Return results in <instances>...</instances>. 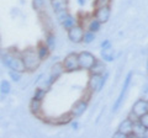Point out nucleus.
<instances>
[{
	"label": "nucleus",
	"instance_id": "nucleus-1",
	"mask_svg": "<svg viewBox=\"0 0 148 138\" xmlns=\"http://www.w3.org/2000/svg\"><path fill=\"white\" fill-rule=\"evenodd\" d=\"M1 59H3V63L5 64L10 70H15V72H20V73L26 72L25 64H24V61H22V57H21V52L14 53L11 51H9V52L3 53Z\"/></svg>",
	"mask_w": 148,
	"mask_h": 138
},
{
	"label": "nucleus",
	"instance_id": "nucleus-2",
	"mask_svg": "<svg viewBox=\"0 0 148 138\" xmlns=\"http://www.w3.org/2000/svg\"><path fill=\"white\" fill-rule=\"evenodd\" d=\"M21 57H22V61H24L26 72H30V73L37 70L40 68L41 63H42V59L40 58L36 48H26L24 51H21Z\"/></svg>",
	"mask_w": 148,
	"mask_h": 138
},
{
	"label": "nucleus",
	"instance_id": "nucleus-3",
	"mask_svg": "<svg viewBox=\"0 0 148 138\" xmlns=\"http://www.w3.org/2000/svg\"><path fill=\"white\" fill-rule=\"evenodd\" d=\"M109 78V73L106 72L105 74L100 75V74H90L89 79H88V84H86V89L90 94H96L100 93L103 90L104 85L106 80Z\"/></svg>",
	"mask_w": 148,
	"mask_h": 138
},
{
	"label": "nucleus",
	"instance_id": "nucleus-4",
	"mask_svg": "<svg viewBox=\"0 0 148 138\" xmlns=\"http://www.w3.org/2000/svg\"><path fill=\"white\" fill-rule=\"evenodd\" d=\"M132 78H133V72L130 70L127 74H126V77H125V79H123V84H122L121 91H120L117 99L115 100V102H114L112 112L119 111V109L122 106V104H123V101H125V98H126V94H127V91H128V89H130V85H131Z\"/></svg>",
	"mask_w": 148,
	"mask_h": 138
},
{
	"label": "nucleus",
	"instance_id": "nucleus-5",
	"mask_svg": "<svg viewBox=\"0 0 148 138\" xmlns=\"http://www.w3.org/2000/svg\"><path fill=\"white\" fill-rule=\"evenodd\" d=\"M96 58L94 54L89 51H82L78 53V61H79V68L83 70H90V68L94 66V63L96 62Z\"/></svg>",
	"mask_w": 148,
	"mask_h": 138
},
{
	"label": "nucleus",
	"instance_id": "nucleus-6",
	"mask_svg": "<svg viewBox=\"0 0 148 138\" xmlns=\"http://www.w3.org/2000/svg\"><path fill=\"white\" fill-rule=\"evenodd\" d=\"M56 16H57V19H58V22L62 25V27L64 30H69V29H72L73 26H75L78 25V20H77V17L75 16H73L72 14H69L68 10L66 11H61V12H57L56 14Z\"/></svg>",
	"mask_w": 148,
	"mask_h": 138
},
{
	"label": "nucleus",
	"instance_id": "nucleus-7",
	"mask_svg": "<svg viewBox=\"0 0 148 138\" xmlns=\"http://www.w3.org/2000/svg\"><path fill=\"white\" fill-rule=\"evenodd\" d=\"M63 66H64V70L66 73H73V72H77L79 70V61H78V53H69L67 54L64 59L62 61Z\"/></svg>",
	"mask_w": 148,
	"mask_h": 138
},
{
	"label": "nucleus",
	"instance_id": "nucleus-8",
	"mask_svg": "<svg viewBox=\"0 0 148 138\" xmlns=\"http://www.w3.org/2000/svg\"><path fill=\"white\" fill-rule=\"evenodd\" d=\"M148 112V100L146 99H138L132 106L131 113H130V117L136 120H138L141 116H143L145 113Z\"/></svg>",
	"mask_w": 148,
	"mask_h": 138
},
{
	"label": "nucleus",
	"instance_id": "nucleus-9",
	"mask_svg": "<svg viewBox=\"0 0 148 138\" xmlns=\"http://www.w3.org/2000/svg\"><path fill=\"white\" fill-rule=\"evenodd\" d=\"M84 27L82 25H75L73 26L72 29H69L67 31V36L71 42L73 43H82L83 42V38H84Z\"/></svg>",
	"mask_w": 148,
	"mask_h": 138
},
{
	"label": "nucleus",
	"instance_id": "nucleus-10",
	"mask_svg": "<svg viewBox=\"0 0 148 138\" xmlns=\"http://www.w3.org/2000/svg\"><path fill=\"white\" fill-rule=\"evenodd\" d=\"M92 16H94L96 20H99L101 24H106V22L110 20V16H111V8H110V5L96 8Z\"/></svg>",
	"mask_w": 148,
	"mask_h": 138
},
{
	"label": "nucleus",
	"instance_id": "nucleus-11",
	"mask_svg": "<svg viewBox=\"0 0 148 138\" xmlns=\"http://www.w3.org/2000/svg\"><path fill=\"white\" fill-rule=\"evenodd\" d=\"M86 109H88V100H84V99H80V100H78L77 102H74V105L72 106L71 109V112L72 113V116L74 118H77V117H80L84 115V112L86 111Z\"/></svg>",
	"mask_w": 148,
	"mask_h": 138
},
{
	"label": "nucleus",
	"instance_id": "nucleus-12",
	"mask_svg": "<svg viewBox=\"0 0 148 138\" xmlns=\"http://www.w3.org/2000/svg\"><path fill=\"white\" fill-rule=\"evenodd\" d=\"M73 116L71 112H67L64 115H61L58 117H53V118H45L43 121L51 123V125H54V126H63V125H67V123H71L73 121Z\"/></svg>",
	"mask_w": 148,
	"mask_h": 138
},
{
	"label": "nucleus",
	"instance_id": "nucleus-13",
	"mask_svg": "<svg viewBox=\"0 0 148 138\" xmlns=\"http://www.w3.org/2000/svg\"><path fill=\"white\" fill-rule=\"evenodd\" d=\"M133 125H135V121H133L131 117H127V118H125L121 123H120L119 131H121L122 133H125V135L127 136V138H128L133 132Z\"/></svg>",
	"mask_w": 148,
	"mask_h": 138
},
{
	"label": "nucleus",
	"instance_id": "nucleus-14",
	"mask_svg": "<svg viewBox=\"0 0 148 138\" xmlns=\"http://www.w3.org/2000/svg\"><path fill=\"white\" fill-rule=\"evenodd\" d=\"M100 56H101V58H103V61L106 62V63L114 62L115 61V49L112 48V44L108 46V47L101 48Z\"/></svg>",
	"mask_w": 148,
	"mask_h": 138
},
{
	"label": "nucleus",
	"instance_id": "nucleus-15",
	"mask_svg": "<svg viewBox=\"0 0 148 138\" xmlns=\"http://www.w3.org/2000/svg\"><path fill=\"white\" fill-rule=\"evenodd\" d=\"M63 73H66V70H64V66L62 62H57L54 63L52 67H51V73H49V77L53 78L54 80H57L59 77H62Z\"/></svg>",
	"mask_w": 148,
	"mask_h": 138
},
{
	"label": "nucleus",
	"instance_id": "nucleus-16",
	"mask_svg": "<svg viewBox=\"0 0 148 138\" xmlns=\"http://www.w3.org/2000/svg\"><path fill=\"white\" fill-rule=\"evenodd\" d=\"M106 62H104L103 59H96V62L94 63V66H92L90 68V70L89 73L90 74H100V75H103L106 73Z\"/></svg>",
	"mask_w": 148,
	"mask_h": 138
},
{
	"label": "nucleus",
	"instance_id": "nucleus-17",
	"mask_svg": "<svg viewBox=\"0 0 148 138\" xmlns=\"http://www.w3.org/2000/svg\"><path fill=\"white\" fill-rule=\"evenodd\" d=\"M36 51H37V53H38V56L40 58L42 59V62L46 61L48 57H49V54H51V48L48 47L47 44H46V42H40L38 44H37V47H36Z\"/></svg>",
	"mask_w": 148,
	"mask_h": 138
},
{
	"label": "nucleus",
	"instance_id": "nucleus-18",
	"mask_svg": "<svg viewBox=\"0 0 148 138\" xmlns=\"http://www.w3.org/2000/svg\"><path fill=\"white\" fill-rule=\"evenodd\" d=\"M68 0H51V5L54 14L68 10Z\"/></svg>",
	"mask_w": 148,
	"mask_h": 138
},
{
	"label": "nucleus",
	"instance_id": "nucleus-19",
	"mask_svg": "<svg viewBox=\"0 0 148 138\" xmlns=\"http://www.w3.org/2000/svg\"><path fill=\"white\" fill-rule=\"evenodd\" d=\"M42 102L43 101H40V100H36L32 98L31 102H30V110L35 116H40L41 111H42Z\"/></svg>",
	"mask_w": 148,
	"mask_h": 138
},
{
	"label": "nucleus",
	"instance_id": "nucleus-20",
	"mask_svg": "<svg viewBox=\"0 0 148 138\" xmlns=\"http://www.w3.org/2000/svg\"><path fill=\"white\" fill-rule=\"evenodd\" d=\"M101 25H103V24H101L99 20H96L94 16H92L91 19H90V21L88 22L86 30H88V31H91V32H95V33H96V32H99V31H100Z\"/></svg>",
	"mask_w": 148,
	"mask_h": 138
},
{
	"label": "nucleus",
	"instance_id": "nucleus-21",
	"mask_svg": "<svg viewBox=\"0 0 148 138\" xmlns=\"http://www.w3.org/2000/svg\"><path fill=\"white\" fill-rule=\"evenodd\" d=\"M45 42L51 48V51H53L56 48V36H54V33L52 31H47V32H46Z\"/></svg>",
	"mask_w": 148,
	"mask_h": 138
},
{
	"label": "nucleus",
	"instance_id": "nucleus-22",
	"mask_svg": "<svg viewBox=\"0 0 148 138\" xmlns=\"http://www.w3.org/2000/svg\"><path fill=\"white\" fill-rule=\"evenodd\" d=\"M32 8L37 14L45 12V0H32Z\"/></svg>",
	"mask_w": 148,
	"mask_h": 138
},
{
	"label": "nucleus",
	"instance_id": "nucleus-23",
	"mask_svg": "<svg viewBox=\"0 0 148 138\" xmlns=\"http://www.w3.org/2000/svg\"><path fill=\"white\" fill-rule=\"evenodd\" d=\"M10 91H11L10 81L6 80V79H4V80L0 81V93H1L3 95H8Z\"/></svg>",
	"mask_w": 148,
	"mask_h": 138
},
{
	"label": "nucleus",
	"instance_id": "nucleus-24",
	"mask_svg": "<svg viewBox=\"0 0 148 138\" xmlns=\"http://www.w3.org/2000/svg\"><path fill=\"white\" fill-rule=\"evenodd\" d=\"M46 95H47V90L43 89V88H37L35 90V93H34V99L36 100H40V101H43L45 98H46Z\"/></svg>",
	"mask_w": 148,
	"mask_h": 138
},
{
	"label": "nucleus",
	"instance_id": "nucleus-25",
	"mask_svg": "<svg viewBox=\"0 0 148 138\" xmlns=\"http://www.w3.org/2000/svg\"><path fill=\"white\" fill-rule=\"evenodd\" d=\"M94 40H95V32H91V31H85L84 32V38H83V42L86 43V44H89L91 42H94Z\"/></svg>",
	"mask_w": 148,
	"mask_h": 138
},
{
	"label": "nucleus",
	"instance_id": "nucleus-26",
	"mask_svg": "<svg viewBox=\"0 0 148 138\" xmlns=\"http://www.w3.org/2000/svg\"><path fill=\"white\" fill-rule=\"evenodd\" d=\"M21 74L22 73L20 72H15V70H9V77L11 78V80L12 81H15V83H18L21 80Z\"/></svg>",
	"mask_w": 148,
	"mask_h": 138
},
{
	"label": "nucleus",
	"instance_id": "nucleus-27",
	"mask_svg": "<svg viewBox=\"0 0 148 138\" xmlns=\"http://www.w3.org/2000/svg\"><path fill=\"white\" fill-rule=\"evenodd\" d=\"M110 1L111 0H94V6L96 8H101V6H106V5H110Z\"/></svg>",
	"mask_w": 148,
	"mask_h": 138
},
{
	"label": "nucleus",
	"instance_id": "nucleus-28",
	"mask_svg": "<svg viewBox=\"0 0 148 138\" xmlns=\"http://www.w3.org/2000/svg\"><path fill=\"white\" fill-rule=\"evenodd\" d=\"M138 121H140L143 126H145L146 128H148V112L145 113L143 116H141L140 118H138Z\"/></svg>",
	"mask_w": 148,
	"mask_h": 138
},
{
	"label": "nucleus",
	"instance_id": "nucleus-29",
	"mask_svg": "<svg viewBox=\"0 0 148 138\" xmlns=\"http://www.w3.org/2000/svg\"><path fill=\"white\" fill-rule=\"evenodd\" d=\"M112 137H116V138H127V136L126 135H125V133H122L121 131H116V132H115L114 133V135H112Z\"/></svg>",
	"mask_w": 148,
	"mask_h": 138
},
{
	"label": "nucleus",
	"instance_id": "nucleus-30",
	"mask_svg": "<svg viewBox=\"0 0 148 138\" xmlns=\"http://www.w3.org/2000/svg\"><path fill=\"white\" fill-rule=\"evenodd\" d=\"M112 43H111V41L110 40H104L103 42H101V48H104V47H108V46H111Z\"/></svg>",
	"mask_w": 148,
	"mask_h": 138
},
{
	"label": "nucleus",
	"instance_id": "nucleus-31",
	"mask_svg": "<svg viewBox=\"0 0 148 138\" xmlns=\"http://www.w3.org/2000/svg\"><path fill=\"white\" fill-rule=\"evenodd\" d=\"M142 94H143V96H148V83L143 85V88H142Z\"/></svg>",
	"mask_w": 148,
	"mask_h": 138
},
{
	"label": "nucleus",
	"instance_id": "nucleus-32",
	"mask_svg": "<svg viewBox=\"0 0 148 138\" xmlns=\"http://www.w3.org/2000/svg\"><path fill=\"white\" fill-rule=\"evenodd\" d=\"M71 125H72V128H73V130H78V127H79V123H78L77 121H72V122H71Z\"/></svg>",
	"mask_w": 148,
	"mask_h": 138
},
{
	"label": "nucleus",
	"instance_id": "nucleus-33",
	"mask_svg": "<svg viewBox=\"0 0 148 138\" xmlns=\"http://www.w3.org/2000/svg\"><path fill=\"white\" fill-rule=\"evenodd\" d=\"M77 3H78V5L79 6H84L86 4V0H77Z\"/></svg>",
	"mask_w": 148,
	"mask_h": 138
},
{
	"label": "nucleus",
	"instance_id": "nucleus-34",
	"mask_svg": "<svg viewBox=\"0 0 148 138\" xmlns=\"http://www.w3.org/2000/svg\"><path fill=\"white\" fill-rule=\"evenodd\" d=\"M143 137H146V138H148V128H146V131H145V133H143Z\"/></svg>",
	"mask_w": 148,
	"mask_h": 138
},
{
	"label": "nucleus",
	"instance_id": "nucleus-35",
	"mask_svg": "<svg viewBox=\"0 0 148 138\" xmlns=\"http://www.w3.org/2000/svg\"><path fill=\"white\" fill-rule=\"evenodd\" d=\"M147 73H148V59H147Z\"/></svg>",
	"mask_w": 148,
	"mask_h": 138
}]
</instances>
